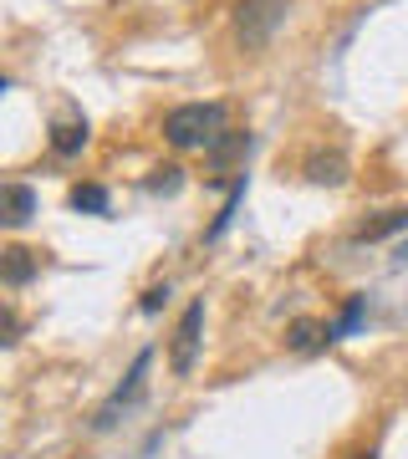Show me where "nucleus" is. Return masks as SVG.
Returning a JSON list of instances; mask_svg holds the SVG:
<instances>
[{
	"label": "nucleus",
	"mask_w": 408,
	"mask_h": 459,
	"mask_svg": "<svg viewBox=\"0 0 408 459\" xmlns=\"http://www.w3.org/2000/svg\"><path fill=\"white\" fill-rule=\"evenodd\" d=\"M184 184V169H159V174H153V179H148V189H153V195H174V189H179Z\"/></svg>",
	"instance_id": "15"
},
{
	"label": "nucleus",
	"mask_w": 408,
	"mask_h": 459,
	"mask_svg": "<svg viewBox=\"0 0 408 459\" xmlns=\"http://www.w3.org/2000/svg\"><path fill=\"white\" fill-rule=\"evenodd\" d=\"M398 230H408V210H388L383 220L358 225V240H388V235H398Z\"/></svg>",
	"instance_id": "11"
},
{
	"label": "nucleus",
	"mask_w": 408,
	"mask_h": 459,
	"mask_svg": "<svg viewBox=\"0 0 408 459\" xmlns=\"http://www.w3.org/2000/svg\"><path fill=\"white\" fill-rule=\"evenodd\" d=\"M362 307H368V296H352V301H347L343 322H337V327H326V332H332V342H337V337H347V332L358 327V322H362Z\"/></svg>",
	"instance_id": "14"
},
{
	"label": "nucleus",
	"mask_w": 408,
	"mask_h": 459,
	"mask_svg": "<svg viewBox=\"0 0 408 459\" xmlns=\"http://www.w3.org/2000/svg\"><path fill=\"white\" fill-rule=\"evenodd\" d=\"M240 204H245V179H235V184H230V195H225V204H220V214H214V225L204 230V240H210V246L230 230V220L240 214Z\"/></svg>",
	"instance_id": "10"
},
{
	"label": "nucleus",
	"mask_w": 408,
	"mask_h": 459,
	"mask_svg": "<svg viewBox=\"0 0 408 459\" xmlns=\"http://www.w3.org/2000/svg\"><path fill=\"white\" fill-rule=\"evenodd\" d=\"M0 276H5V286H26L36 276V255L26 246H5L0 250Z\"/></svg>",
	"instance_id": "8"
},
{
	"label": "nucleus",
	"mask_w": 408,
	"mask_h": 459,
	"mask_svg": "<svg viewBox=\"0 0 408 459\" xmlns=\"http://www.w3.org/2000/svg\"><path fill=\"white\" fill-rule=\"evenodd\" d=\"M0 327H5V337H0L5 347L21 342V316H16V307H5V312H0Z\"/></svg>",
	"instance_id": "16"
},
{
	"label": "nucleus",
	"mask_w": 408,
	"mask_h": 459,
	"mask_svg": "<svg viewBox=\"0 0 408 459\" xmlns=\"http://www.w3.org/2000/svg\"><path fill=\"white\" fill-rule=\"evenodd\" d=\"M307 179L311 184H332V189H337V184H347V159L337 153V148H332V153H311V159H307Z\"/></svg>",
	"instance_id": "9"
},
{
	"label": "nucleus",
	"mask_w": 408,
	"mask_h": 459,
	"mask_svg": "<svg viewBox=\"0 0 408 459\" xmlns=\"http://www.w3.org/2000/svg\"><path fill=\"white\" fill-rule=\"evenodd\" d=\"M291 16V0H240L235 5V36L245 51H261L281 31V21Z\"/></svg>",
	"instance_id": "2"
},
{
	"label": "nucleus",
	"mask_w": 408,
	"mask_h": 459,
	"mask_svg": "<svg viewBox=\"0 0 408 459\" xmlns=\"http://www.w3.org/2000/svg\"><path fill=\"white\" fill-rule=\"evenodd\" d=\"M108 204H113V199H108L102 184H77V189H72V210H82V214H108Z\"/></svg>",
	"instance_id": "12"
},
{
	"label": "nucleus",
	"mask_w": 408,
	"mask_h": 459,
	"mask_svg": "<svg viewBox=\"0 0 408 459\" xmlns=\"http://www.w3.org/2000/svg\"><path fill=\"white\" fill-rule=\"evenodd\" d=\"M245 159H250V133H225V138L210 148V184L245 179Z\"/></svg>",
	"instance_id": "5"
},
{
	"label": "nucleus",
	"mask_w": 408,
	"mask_h": 459,
	"mask_svg": "<svg viewBox=\"0 0 408 459\" xmlns=\"http://www.w3.org/2000/svg\"><path fill=\"white\" fill-rule=\"evenodd\" d=\"M148 362H153V352H138V358H133L128 377L117 383V388H113V398H108V403L98 409L92 429H113V424H117V413L128 409V403H138V398H143V373H148Z\"/></svg>",
	"instance_id": "4"
},
{
	"label": "nucleus",
	"mask_w": 408,
	"mask_h": 459,
	"mask_svg": "<svg viewBox=\"0 0 408 459\" xmlns=\"http://www.w3.org/2000/svg\"><path fill=\"white\" fill-rule=\"evenodd\" d=\"M225 133V102H184L163 117V138L174 148H214Z\"/></svg>",
	"instance_id": "1"
},
{
	"label": "nucleus",
	"mask_w": 408,
	"mask_h": 459,
	"mask_svg": "<svg viewBox=\"0 0 408 459\" xmlns=\"http://www.w3.org/2000/svg\"><path fill=\"white\" fill-rule=\"evenodd\" d=\"M31 214H36V189L31 184H5V189H0V220H5L11 230H21Z\"/></svg>",
	"instance_id": "7"
},
{
	"label": "nucleus",
	"mask_w": 408,
	"mask_h": 459,
	"mask_svg": "<svg viewBox=\"0 0 408 459\" xmlns=\"http://www.w3.org/2000/svg\"><path fill=\"white\" fill-rule=\"evenodd\" d=\"M199 342H204V301H189L184 316H179V327H174V342H169V362H174V373L179 377L195 373Z\"/></svg>",
	"instance_id": "3"
},
{
	"label": "nucleus",
	"mask_w": 408,
	"mask_h": 459,
	"mask_svg": "<svg viewBox=\"0 0 408 459\" xmlns=\"http://www.w3.org/2000/svg\"><path fill=\"white\" fill-rule=\"evenodd\" d=\"M322 342H332L326 327H317V322H291V347L296 352H317Z\"/></svg>",
	"instance_id": "13"
},
{
	"label": "nucleus",
	"mask_w": 408,
	"mask_h": 459,
	"mask_svg": "<svg viewBox=\"0 0 408 459\" xmlns=\"http://www.w3.org/2000/svg\"><path fill=\"white\" fill-rule=\"evenodd\" d=\"M51 148H56L62 159H72V153H82V148H87V117L66 108V113L56 117V123H51Z\"/></svg>",
	"instance_id": "6"
},
{
	"label": "nucleus",
	"mask_w": 408,
	"mask_h": 459,
	"mask_svg": "<svg viewBox=\"0 0 408 459\" xmlns=\"http://www.w3.org/2000/svg\"><path fill=\"white\" fill-rule=\"evenodd\" d=\"M163 301H169V286H148V296H143V312L153 316L163 307Z\"/></svg>",
	"instance_id": "17"
},
{
	"label": "nucleus",
	"mask_w": 408,
	"mask_h": 459,
	"mask_svg": "<svg viewBox=\"0 0 408 459\" xmlns=\"http://www.w3.org/2000/svg\"><path fill=\"white\" fill-rule=\"evenodd\" d=\"M352 459H378V455H352Z\"/></svg>",
	"instance_id": "18"
}]
</instances>
